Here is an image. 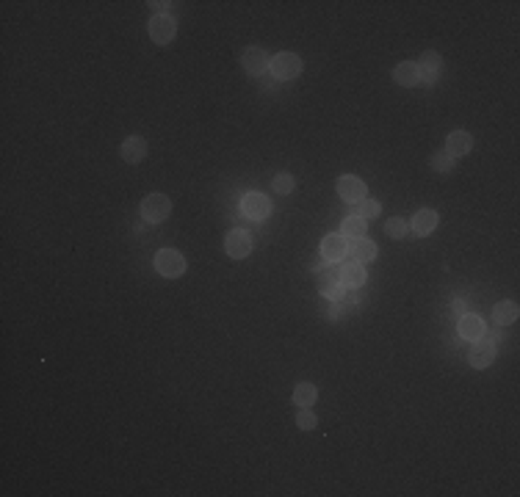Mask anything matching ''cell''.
I'll return each mask as SVG.
<instances>
[{"label": "cell", "instance_id": "obj_13", "mask_svg": "<svg viewBox=\"0 0 520 497\" xmlns=\"http://www.w3.org/2000/svg\"><path fill=\"white\" fill-rule=\"evenodd\" d=\"M269 56H266V50H260V47H247L244 50V56H241V64H244V70L249 72V75H263L266 70H269Z\"/></svg>", "mask_w": 520, "mask_h": 497}, {"label": "cell", "instance_id": "obj_18", "mask_svg": "<svg viewBox=\"0 0 520 497\" xmlns=\"http://www.w3.org/2000/svg\"><path fill=\"white\" fill-rule=\"evenodd\" d=\"M393 81H396L399 86H404V89L415 86V83L421 81V75H418V64H415V61H402V64L393 70Z\"/></svg>", "mask_w": 520, "mask_h": 497}, {"label": "cell", "instance_id": "obj_25", "mask_svg": "<svg viewBox=\"0 0 520 497\" xmlns=\"http://www.w3.org/2000/svg\"><path fill=\"white\" fill-rule=\"evenodd\" d=\"M385 232L391 235V237H404L407 235V221H402V218H391L388 224H385Z\"/></svg>", "mask_w": 520, "mask_h": 497}, {"label": "cell", "instance_id": "obj_23", "mask_svg": "<svg viewBox=\"0 0 520 497\" xmlns=\"http://www.w3.org/2000/svg\"><path fill=\"white\" fill-rule=\"evenodd\" d=\"M454 166H457V158H451L448 152H437V155L432 158V169H435V171H440V174L454 171Z\"/></svg>", "mask_w": 520, "mask_h": 497}, {"label": "cell", "instance_id": "obj_21", "mask_svg": "<svg viewBox=\"0 0 520 497\" xmlns=\"http://www.w3.org/2000/svg\"><path fill=\"white\" fill-rule=\"evenodd\" d=\"M517 315H520V310H517V304H514V302H501V304H495V310H492V321H495V324H501V326L514 324V321H517Z\"/></svg>", "mask_w": 520, "mask_h": 497}, {"label": "cell", "instance_id": "obj_10", "mask_svg": "<svg viewBox=\"0 0 520 497\" xmlns=\"http://www.w3.org/2000/svg\"><path fill=\"white\" fill-rule=\"evenodd\" d=\"M225 248H227V255L233 260H244L249 252H252V237L241 229H233L227 237H225Z\"/></svg>", "mask_w": 520, "mask_h": 497}, {"label": "cell", "instance_id": "obj_17", "mask_svg": "<svg viewBox=\"0 0 520 497\" xmlns=\"http://www.w3.org/2000/svg\"><path fill=\"white\" fill-rule=\"evenodd\" d=\"M340 282H343V288H363L366 285V268L360 263H346L340 268Z\"/></svg>", "mask_w": 520, "mask_h": 497}, {"label": "cell", "instance_id": "obj_2", "mask_svg": "<svg viewBox=\"0 0 520 497\" xmlns=\"http://www.w3.org/2000/svg\"><path fill=\"white\" fill-rule=\"evenodd\" d=\"M169 213H171V202H169V196H163V193H149V196L141 202V215H144V221H149V224L166 221Z\"/></svg>", "mask_w": 520, "mask_h": 497}, {"label": "cell", "instance_id": "obj_19", "mask_svg": "<svg viewBox=\"0 0 520 497\" xmlns=\"http://www.w3.org/2000/svg\"><path fill=\"white\" fill-rule=\"evenodd\" d=\"M144 155H147V141H144L141 136H130V138L122 144V158H125L127 163H141Z\"/></svg>", "mask_w": 520, "mask_h": 497}, {"label": "cell", "instance_id": "obj_3", "mask_svg": "<svg viewBox=\"0 0 520 497\" xmlns=\"http://www.w3.org/2000/svg\"><path fill=\"white\" fill-rule=\"evenodd\" d=\"M269 70L274 72L277 81H293L302 72V59L296 53H280L269 61Z\"/></svg>", "mask_w": 520, "mask_h": 497}, {"label": "cell", "instance_id": "obj_12", "mask_svg": "<svg viewBox=\"0 0 520 497\" xmlns=\"http://www.w3.org/2000/svg\"><path fill=\"white\" fill-rule=\"evenodd\" d=\"M440 72H443V59H440V53H435V50L424 53L421 61H418V75H421V81L435 83V81L440 78Z\"/></svg>", "mask_w": 520, "mask_h": 497}, {"label": "cell", "instance_id": "obj_20", "mask_svg": "<svg viewBox=\"0 0 520 497\" xmlns=\"http://www.w3.org/2000/svg\"><path fill=\"white\" fill-rule=\"evenodd\" d=\"M368 221L366 218H360V215H349V218H343V224H340V235L343 237H349V240H355V237H366V226Z\"/></svg>", "mask_w": 520, "mask_h": 497}, {"label": "cell", "instance_id": "obj_9", "mask_svg": "<svg viewBox=\"0 0 520 497\" xmlns=\"http://www.w3.org/2000/svg\"><path fill=\"white\" fill-rule=\"evenodd\" d=\"M346 252H349V243H346L343 235H326L321 240V257L326 263H340L346 257Z\"/></svg>", "mask_w": 520, "mask_h": 497}, {"label": "cell", "instance_id": "obj_7", "mask_svg": "<svg viewBox=\"0 0 520 497\" xmlns=\"http://www.w3.org/2000/svg\"><path fill=\"white\" fill-rule=\"evenodd\" d=\"M241 210H244V215H247V218H252V221H263V218L271 213V202H269L263 193L252 191V193H247V196H244Z\"/></svg>", "mask_w": 520, "mask_h": 497}, {"label": "cell", "instance_id": "obj_6", "mask_svg": "<svg viewBox=\"0 0 520 497\" xmlns=\"http://www.w3.org/2000/svg\"><path fill=\"white\" fill-rule=\"evenodd\" d=\"M337 196H340L343 202H349V204L363 202V199H366V182H363L360 177H355V174H343V177L337 180Z\"/></svg>", "mask_w": 520, "mask_h": 497}, {"label": "cell", "instance_id": "obj_14", "mask_svg": "<svg viewBox=\"0 0 520 497\" xmlns=\"http://www.w3.org/2000/svg\"><path fill=\"white\" fill-rule=\"evenodd\" d=\"M470 147H473V138H470V133H465V130H454V133L446 138V152H448L451 158L468 155Z\"/></svg>", "mask_w": 520, "mask_h": 497}, {"label": "cell", "instance_id": "obj_11", "mask_svg": "<svg viewBox=\"0 0 520 497\" xmlns=\"http://www.w3.org/2000/svg\"><path fill=\"white\" fill-rule=\"evenodd\" d=\"M346 255L352 257V263L366 266V263H371L377 257V243L368 240V237H355V240H349V252Z\"/></svg>", "mask_w": 520, "mask_h": 497}, {"label": "cell", "instance_id": "obj_4", "mask_svg": "<svg viewBox=\"0 0 520 497\" xmlns=\"http://www.w3.org/2000/svg\"><path fill=\"white\" fill-rule=\"evenodd\" d=\"M315 282H318V290H321L326 299H332V302H337V299L346 293V288H343V282H340V268H332V266L318 268Z\"/></svg>", "mask_w": 520, "mask_h": 497}, {"label": "cell", "instance_id": "obj_5", "mask_svg": "<svg viewBox=\"0 0 520 497\" xmlns=\"http://www.w3.org/2000/svg\"><path fill=\"white\" fill-rule=\"evenodd\" d=\"M175 34H178V23L169 14H155L149 20V39L155 45H169L171 39H175Z\"/></svg>", "mask_w": 520, "mask_h": 497}, {"label": "cell", "instance_id": "obj_16", "mask_svg": "<svg viewBox=\"0 0 520 497\" xmlns=\"http://www.w3.org/2000/svg\"><path fill=\"white\" fill-rule=\"evenodd\" d=\"M437 224H440V218H437V213H435V210H418V213H415V218H413V229H415V235H418V237L432 235V232L437 229Z\"/></svg>", "mask_w": 520, "mask_h": 497}, {"label": "cell", "instance_id": "obj_24", "mask_svg": "<svg viewBox=\"0 0 520 497\" xmlns=\"http://www.w3.org/2000/svg\"><path fill=\"white\" fill-rule=\"evenodd\" d=\"M379 210H382V204L379 202H374V199H363L360 204H357V213L355 215H360V218H377L379 215Z\"/></svg>", "mask_w": 520, "mask_h": 497}, {"label": "cell", "instance_id": "obj_22", "mask_svg": "<svg viewBox=\"0 0 520 497\" xmlns=\"http://www.w3.org/2000/svg\"><path fill=\"white\" fill-rule=\"evenodd\" d=\"M315 395H318V390H315L310 381H302V384H296V390H293V403H299L302 409H310V406L315 403Z\"/></svg>", "mask_w": 520, "mask_h": 497}, {"label": "cell", "instance_id": "obj_8", "mask_svg": "<svg viewBox=\"0 0 520 497\" xmlns=\"http://www.w3.org/2000/svg\"><path fill=\"white\" fill-rule=\"evenodd\" d=\"M492 359H495V343L492 340H476L473 343V348H470V354H468V362H470V368H476V370H481V368H490L492 365Z\"/></svg>", "mask_w": 520, "mask_h": 497}, {"label": "cell", "instance_id": "obj_15", "mask_svg": "<svg viewBox=\"0 0 520 497\" xmlns=\"http://www.w3.org/2000/svg\"><path fill=\"white\" fill-rule=\"evenodd\" d=\"M484 335H487V326H484V321L479 315H462V321H459V337L476 343Z\"/></svg>", "mask_w": 520, "mask_h": 497}, {"label": "cell", "instance_id": "obj_26", "mask_svg": "<svg viewBox=\"0 0 520 497\" xmlns=\"http://www.w3.org/2000/svg\"><path fill=\"white\" fill-rule=\"evenodd\" d=\"M271 185H274L277 193H291V191H293V177H291V174H277Z\"/></svg>", "mask_w": 520, "mask_h": 497}, {"label": "cell", "instance_id": "obj_27", "mask_svg": "<svg viewBox=\"0 0 520 497\" xmlns=\"http://www.w3.org/2000/svg\"><path fill=\"white\" fill-rule=\"evenodd\" d=\"M315 423H318V420H315V414H313L310 409H302V412H299V417H296V425H299L302 431L315 428Z\"/></svg>", "mask_w": 520, "mask_h": 497}, {"label": "cell", "instance_id": "obj_1", "mask_svg": "<svg viewBox=\"0 0 520 497\" xmlns=\"http://www.w3.org/2000/svg\"><path fill=\"white\" fill-rule=\"evenodd\" d=\"M155 271L166 279H178L186 271V260L178 248H160L158 257H155Z\"/></svg>", "mask_w": 520, "mask_h": 497}]
</instances>
